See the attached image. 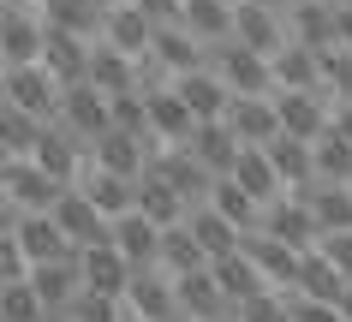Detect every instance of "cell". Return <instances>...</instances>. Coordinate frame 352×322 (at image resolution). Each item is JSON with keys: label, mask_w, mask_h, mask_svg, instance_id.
I'll list each match as a JSON object with an SVG mask.
<instances>
[{"label": "cell", "mask_w": 352, "mask_h": 322, "mask_svg": "<svg viewBox=\"0 0 352 322\" xmlns=\"http://www.w3.org/2000/svg\"><path fill=\"white\" fill-rule=\"evenodd\" d=\"M298 197L311 203V215H316V227H322V233H346L352 227V185L316 179V185H305Z\"/></svg>", "instance_id": "d590c367"}, {"label": "cell", "mask_w": 352, "mask_h": 322, "mask_svg": "<svg viewBox=\"0 0 352 322\" xmlns=\"http://www.w3.org/2000/svg\"><path fill=\"white\" fill-rule=\"evenodd\" d=\"M78 191H84V197H90L108 221H113V215H126V209H138V179H120V173L96 168V161L78 173Z\"/></svg>", "instance_id": "4316f807"}, {"label": "cell", "mask_w": 352, "mask_h": 322, "mask_svg": "<svg viewBox=\"0 0 352 322\" xmlns=\"http://www.w3.org/2000/svg\"><path fill=\"white\" fill-rule=\"evenodd\" d=\"M269 66H275V90H322V54L293 36H287V48L269 54Z\"/></svg>", "instance_id": "484cf974"}, {"label": "cell", "mask_w": 352, "mask_h": 322, "mask_svg": "<svg viewBox=\"0 0 352 322\" xmlns=\"http://www.w3.org/2000/svg\"><path fill=\"white\" fill-rule=\"evenodd\" d=\"M42 322H78V317H72V310H48Z\"/></svg>", "instance_id": "6f0895ef"}, {"label": "cell", "mask_w": 352, "mask_h": 322, "mask_svg": "<svg viewBox=\"0 0 352 322\" xmlns=\"http://www.w3.org/2000/svg\"><path fill=\"white\" fill-rule=\"evenodd\" d=\"M227 179H239V185L251 191L263 209L287 191V185H280V173H275V161H269V150H239V161H233V173H227Z\"/></svg>", "instance_id": "74e56055"}, {"label": "cell", "mask_w": 352, "mask_h": 322, "mask_svg": "<svg viewBox=\"0 0 352 322\" xmlns=\"http://www.w3.org/2000/svg\"><path fill=\"white\" fill-rule=\"evenodd\" d=\"M30 275V257H24L19 233H0V281H24Z\"/></svg>", "instance_id": "681fc988"}, {"label": "cell", "mask_w": 352, "mask_h": 322, "mask_svg": "<svg viewBox=\"0 0 352 322\" xmlns=\"http://www.w3.org/2000/svg\"><path fill=\"white\" fill-rule=\"evenodd\" d=\"M113 245H120V257H126L131 268H155L162 263V227L149 221L144 209H126V215H113Z\"/></svg>", "instance_id": "2e32d148"}, {"label": "cell", "mask_w": 352, "mask_h": 322, "mask_svg": "<svg viewBox=\"0 0 352 322\" xmlns=\"http://www.w3.org/2000/svg\"><path fill=\"white\" fill-rule=\"evenodd\" d=\"M30 286L42 292V304H48V310H66V304L78 299V286H84L78 251H72V257H60V263H36V268H30Z\"/></svg>", "instance_id": "f546056e"}, {"label": "cell", "mask_w": 352, "mask_h": 322, "mask_svg": "<svg viewBox=\"0 0 352 322\" xmlns=\"http://www.w3.org/2000/svg\"><path fill=\"white\" fill-rule=\"evenodd\" d=\"M275 108H280V132L305 137V143H316V137L329 132V119H334L322 90H275Z\"/></svg>", "instance_id": "8fae6325"}, {"label": "cell", "mask_w": 352, "mask_h": 322, "mask_svg": "<svg viewBox=\"0 0 352 322\" xmlns=\"http://www.w3.org/2000/svg\"><path fill=\"white\" fill-rule=\"evenodd\" d=\"M186 227L197 233V245L209 251V263H215V257H233V251L245 245V233L233 227V221H227V215H221L215 203H197V209L186 215Z\"/></svg>", "instance_id": "1f68e13d"}, {"label": "cell", "mask_w": 352, "mask_h": 322, "mask_svg": "<svg viewBox=\"0 0 352 322\" xmlns=\"http://www.w3.org/2000/svg\"><path fill=\"white\" fill-rule=\"evenodd\" d=\"M30 161H36L42 173H54L60 185H78V173L90 168V143L72 132V126H60V119H48L36 137V150H30Z\"/></svg>", "instance_id": "277c9868"}, {"label": "cell", "mask_w": 352, "mask_h": 322, "mask_svg": "<svg viewBox=\"0 0 352 322\" xmlns=\"http://www.w3.org/2000/svg\"><path fill=\"white\" fill-rule=\"evenodd\" d=\"M42 317H48V304L30 286V275L24 281H0V322H42Z\"/></svg>", "instance_id": "ee69618b"}, {"label": "cell", "mask_w": 352, "mask_h": 322, "mask_svg": "<svg viewBox=\"0 0 352 322\" xmlns=\"http://www.w3.org/2000/svg\"><path fill=\"white\" fill-rule=\"evenodd\" d=\"M144 102H149V132L162 137V143H191L197 114L186 108L179 84H155V90H144Z\"/></svg>", "instance_id": "9a60e30c"}, {"label": "cell", "mask_w": 352, "mask_h": 322, "mask_svg": "<svg viewBox=\"0 0 352 322\" xmlns=\"http://www.w3.org/2000/svg\"><path fill=\"white\" fill-rule=\"evenodd\" d=\"M346 275L329 263V251L316 245V251H305V263H298V281H293V292H305V299H329V304H340V292H346Z\"/></svg>", "instance_id": "8d00e7d4"}, {"label": "cell", "mask_w": 352, "mask_h": 322, "mask_svg": "<svg viewBox=\"0 0 352 322\" xmlns=\"http://www.w3.org/2000/svg\"><path fill=\"white\" fill-rule=\"evenodd\" d=\"M233 6H239V0H233Z\"/></svg>", "instance_id": "003e7915"}, {"label": "cell", "mask_w": 352, "mask_h": 322, "mask_svg": "<svg viewBox=\"0 0 352 322\" xmlns=\"http://www.w3.org/2000/svg\"><path fill=\"white\" fill-rule=\"evenodd\" d=\"M173 299H179V317L191 322H215L227 317L233 304H227L221 281H215V268H191V275H173Z\"/></svg>", "instance_id": "e0dca14e"}, {"label": "cell", "mask_w": 352, "mask_h": 322, "mask_svg": "<svg viewBox=\"0 0 352 322\" xmlns=\"http://www.w3.org/2000/svg\"><path fill=\"white\" fill-rule=\"evenodd\" d=\"M96 6H102V12H113V6H126V0H96Z\"/></svg>", "instance_id": "91938a15"}, {"label": "cell", "mask_w": 352, "mask_h": 322, "mask_svg": "<svg viewBox=\"0 0 352 322\" xmlns=\"http://www.w3.org/2000/svg\"><path fill=\"white\" fill-rule=\"evenodd\" d=\"M179 24H186L191 36H204V42H227L233 36V0H186Z\"/></svg>", "instance_id": "b9f144b4"}, {"label": "cell", "mask_w": 352, "mask_h": 322, "mask_svg": "<svg viewBox=\"0 0 352 322\" xmlns=\"http://www.w3.org/2000/svg\"><path fill=\"white\" fill-rule=\"evenodd\" d=\"M263 233H275V239H287L293 251H316V245H322V227H316L311 203H305L298 191H280L275 203L263 209Z\"/></svg>", "instance_id": "8992f818"}, {"label": "cell", "mask_w": 352, "mask_h": 322, "mask_svg": "<svg viewBox=\"0 0 352 322\" xmlns=\"http://www.w3.org/2000/svg\"><path fill=\"white\" fill-rule=\"evenodd\" d=\"M90 161L96 168H108V173H120V179H144V168H149V137H131V132H102L90 143Z\"/></svg>", "instance_id": "44dd1931"}, {"label": "cell", "mask_w": 352, "mask_h": 322, "mask_svg": "<svg viewBox=\"0 0 352 322\" xmlns=\"http://www.w3.org/2000/svg\"><path fill=\"white\" fill-rule=\"evenodd\" d=\"M12 227H19V203L0 191V233H12Z\"/></svg>", "instance_id": "9f6ffc18"}, {"label": "cell", "mask_w": 352, "mask_h": 322, "mask_svg": "<svg viewBox=\"0 0 352 322\" xmlns=\"http://www.w3.org/2000/svg\"><path fill=\"white\" fill-rule=\"evenodd\" d=\"M209 203L221 209V215H227V221H233L239 233H257V227H263V203H257V197H251V191L239 185V179H227V173L215 179V191H209Z\"/></svg>", "instance_id": "ab89813d"}, {"label": "cell", "mask_w": 352, "mask_h": 322, "mask_svg": "<svg viewBox=\"0 0 352 322\" xmlns=\"http://www.w3.org/2000/svg\"><path fill=\"white\" fill-rule=\"evenodd\" d=\"M209 66L227 78V90H233V95H275V66H269V54L245 48L239 36L209 42Z\"/></svg>", "instance_id": "6da1fadb"}, {"label": "cell", "mask_w": 352, "mask_h": 322, "mask_svg": "<svg viewBox=\"0 0 352 322\" xmlns=\"http://www.w3.org/2000/svg\"><path fill=\"white\" fill-rule=\"evenodd\" d=\"M149 60H155L167 78H186V72H197V66H209V42H204V36H191L186 24H155Z\"/></svg>", "instance_id": "9c48e42d"}, {"label": "cell", "mask_w": 352, "mask_h": 322, "mask_svg": "<svg viewBox=\"0 0 352 322\" xmlns=\"http://www.w3.org/2000/svg\"><path fill=\"white\" fill-rule=\"evenodd\" d=\"M233 36L257 54L287 48V19H280V0H239L233 6Z\"/></svg>", "instance_id": "52a82bcc"}, {"label": "cell", "mask_w": 352, "mask_h": 322, "mask_svg": "<svg viewBox=\"0 0 352 322\" xmlns=\"http://www.w3.org/2000/svg\"><path fill=\"white\" fill-rule=\"evenodd\" d=\"M239 251L263 268V281H269V286H293V281H298V263H305V251H293L287 239H275V233H263V227L245 233Z\"/></svg>", "instance_id": "d6986e66"}, {"label": "cell", "mask_w": 352, "mask_h": 322, "mask_svg": "<svg viewBox=\"0 0 352 322\" xmlns=\"http://www.w3.org/2000/svg\"><path fill=\"white\" fill-rule=\"evenodd\" d=\"M191 155H197V161H204L209 173H215V179H221V173H233V161H239V132H233V126H227V119H204V126H197V132H191V143H186Z\"/></svg>", "instance_id": "d4e9b609"}, {"label": "cell", "mask_w": 352, "mask_h": 322, "mask_svg": "<svg viewBox=\"0 0 352 322\" xmlns=\"http://www.w3.org/2000/svg\"><path fill=\"white\" fill-rule=\"evenodd\" d=\"M239 322H293V299H280L275 286H269L251 304H239Z\"/></svg>", "instance_id": "c3c4849f"}, {"label": "cell", "mask_w": 352, "mask_h": 322, "mask_svg": "<svg viewBox=\"0 0 352 322\" xmlns=\"http://www.w3.org/2000/svg\"><path fill=\"white\" fill-rule=\"evenodd\" d=\"M215 281H221V292H227V304L239 310V304H251L257 292H269V281H263V268L245 257V251H233V257H215Z\"/></svg>", "instance_id": "d6a6232c"}, {"label": "cell", "mask_w": 352, "mask_h": 322, "mask_svg": "<svg viewBox=\"0 0 352 322\" xmlns=\"http://www.w3.org/2000/svg\"><path fill=\"white\" fill-rule=\"evenodd\" d=\"M90 84H96L102 95H126V90H138V60L120 54L113 42H96V48H90Z\"/></svg>", "instance_id": "836d02e7"}, {"label": "cell", "mask_w": 352, "mask_h": 322, "mask_svg": "<svg viewBox=\"0 0 352 322\" xmlns=\"http://www.w3.org/2000/svg\"><path fill=\"white\" fill-rule=\"evenodd\" d=\"M48 215L60 221V233H66V239H72L78 251H84V245H102V239L113 233V221H108V215H102V209H96L78 185H66V191H60V203L48 209Z\"/></svg>", "instance_id": "30bf717a"}, {"label": "cell", "mask_w": 352, "mask_h": 322, "mask_svg": "<svg viewBox=\"0 0 352 322\" xmlns=\"http://www.w3.org/2000/svg\"><path fill=\"white\" fill-rule=\"evenodd\" d=\"M322 90L334 102H352V48L346 42H334L329 54H322Z\"/></svg>", "instance_id": "bcb514c9"}, {"label": "cell", "mask_w": 352, "mask_h": 322, "mask_svg": "<svg viewBox=\"0 0 352 322\" xmlns=\"http://www.w3.org/2000/svg\"><path fill=\"white\" fill-rule=\"evenodd\" d=\"M131 6H144L155 24H179V12H186V0H131Z\"/></svg>", "instance_id": "f5cc1de1"}, {"label": "cell", "mask_w": 352, "mask_h": 322, "mask_svg": "<svg viewBox=\"0 0 352 322\" xmlns=\"http://www.w3.org/2000/svg\"><path fill=\"white\" fill-rule=\"evenodd\" d=\"M340 317L352 322V286H346V292H340Z\"/></svg>", "instance_id": "680465c9"}, {"label": "cell", "mask_w": 352, "mask_h": 322, "mask_svg": "<svg viewBox=\"0 0 352 322\" xmlns=\"http://www.w3.org/2000/svg\"><path fill=\"white\" fill-rule=\"evenodd\" d=\"M316 150V179H334V185H352V137H340L329 126V132L311 143Z\"/></svg>", "instance_id": "7bdbcfd3"}, {"label": "cell", "mask_w": 352, "mask_h": 322, "mask_svg": "<svg viewBox=\"0 0 352 322\" xmlns=\"http://www.w3.org/2000/svg\"><path fill=\"white\" fill-rule=\"evenodd\" d=\"M322 251H329V263L352 281V227L346 233H322Z\"/></svg>", "instance_id": "816d5d0a"}, {"label": "cell", "mask_w": 352, "mask_h": 322, "mask_svg": "<svg viewBox=\"0 0 352 322\" xmlns=\"http://www.w3.org/2000/svg\"><path fill=\"white\" fill-rule=\"evenodd\" d=\"M60 126H72L84 143H96L102 132H113V102L96 84H66L60 90Z\"/></svg>", "instance_id": "5b68a950"}, {"label": "cell", "mask_w": 352, "mask_h": 322, "mask_svg": "<svg viewBox=\"0 0 352 322\" xmlns=\"http://www.w3.org/2000/svg\"><path fill=\"white\" fill-rule=\"evenodd\" d=\"M0 102H6V95H0Z\"/></svg>", "instance_id": "03108f58"}, {"label": "cell", "mask_w": 352, "mask_h": 322, "mask_svg": "<svg viewBox=\"0 0 352 322\" xmlns=\"http://www.w3.org/2000/svg\"><path fill=\"white\" fill-rule=\"evenodd\" d=\"M126 310H131V322L173 317V310H179V299H173V275H167L162 263H155V268H138L131 286H126Z\"/></svg>", "instance_id": "5bb4252c"}, {"label": "cell", "mask_w": 352, "mask_h": 322, "mask_svg": "<svg viewBox=\"0 0 352 322\" xmlns=\"http://www.w3.org/2000/svg\"><path fill=\"white\" fill-rule=\"evenodd\" d=\"M162 268H167V275H191V268H209V251L197 245V233H191L186 221L162 227Z\"/></svg>", "instance_id": "60d3db41"}, {"label": "cell", "mask_w": 352, "mask_h": 322, "mask_svg": "<svg viewBox=\"0 0 352 322\" xmlns=\"http://www.w3.org/2000/svg\"><path fill=\"white\" fill-rule=\"evenodd\" d=\"M162 322H191V317H179V310H173V317H162Z\"/></svg>", "instance_id": "6125c7cd"}, {"label": "cell", "mask_w": 352, "mask_h": 322, "mask_svg": "<svg viewBox=\"0 0 352 322\" xmlns=\"http://www.w3.org/2000/svg\"><path fill=\"white\" fill-rule=\"evenodd\" d=\"M280 6H298V0H280Z\"/></svg>", "instance_id": "e7e4bbea"}, {"label": "cell", "mask_w": 352, "mask_h": 322, "mask_svg": "<svg viewBox=\"0 0 352 322\" xmlns=\"http://www.w3.org/2000/svg\"><path fill=\"white\" fill-rule=\"evenodd\" d=\"M227 126L239 132L245 150H269V143L280 137V108H275V95H233Z\"/></svg>", "instance_id": "7c38bea8"}, {"label": "cell", "mask_w": 352, "mask_h": 322, "mask_svg": "<svg viewBox=\"0 0 352 322\" xmlns=\"http://www.w3.org/2000/svg\"><path fill=\"white\" fill-rule=\"evenodd\" d=\"M0 95L12 108H24V114H36V119H60V78L42 60L36 66H6L0 72Z\"/></svg>", "instance_id": "7a4b0ae2"}, {"label": "cell", "mask_w": 352, "mask_h": 322, "mask_svg": "<svg viewBox=\"0 0 352 322\" xmlns=\"http://www.w3.org/2000/svg\"><path fill=\"white\" fill-rule=\"evenodd\" d=\"M108 102H113V126H120V132H131V137H155V132H149V102H144V90L108 95Z\"/></svg>", "instance_id": "7dc6e473"}, {"label": "cell", "mask_w": 352, "mask_h": 322, "mask_svg": "<svg viewBox=\"0 0 352 322\" xmlns=\"http://www.w3.org/2000/svg\"><path fill=\"white\" fill-rule=\"evenodd\" d=\"M215 322H239V310H227V317H215Z\"/></svg>", "instance_id": "94428289"}, {"label": "cell", "mask_w": 352, "mask_h": 322, "mask_svg": "<svg viewBox=\"0 0 352 322\" xmlns=\"http://www.w3.org/2000/svg\"><path fill=\"white\" fill-rule=\"evenodd\" d=\"M334 24H340V42L352 48V0H334Z\"/></svg>", "instance_id": "db71d44e"}, {"label": "cell", "mask_w": 352, "mask_h": 322, "mask_svg": "<svg viewBox=\"0 0 352 322\" xmlns=\"http://www.w3.org/2000/svg\"><path fill=\"white\" fill-rule=\"evenodd\" d=\"M36 12H42V24L72 30V36H90V42H102V30H108V12L96 0H36Z\"/></svg>", "instance_id": "f1b7e54d"}, {"label": "cell", "mask_w": 352, "mask_h": 322, "mask_svg": "<svg viewBox=\"0 0 352 322\" xmlns=\"http://www.w3.org/2000/svg\"><path fill=\"white\" fill-rule=\"evenodd\" d=\"M78 322H126V299H113V292H96V286H78V299L66 304Z\"/></svg>", "instance_id": "f6af8a7d"}, {"label": "cell", "mask_w": 352, "mask_h": 322, "mask_svg": "<svg viewBox=\"0 0 352 322\" xmlns=\"http://www.w3.org/2000/svg\"><path fill=\"white\" fill-rule=\"evenodd\" d=\"M19 245H24V257H30V268L36 263H60V257H72V239H66V233H60V221L54 215H19Z\"/></svg>", "instance_id": "cb8c5ba5"}, {"label": "cell", "mask_w": 352, "mask_h": 322, "mask_svg": "<svg viewBox=\"0 0 352 322\" xmlns=\"http://www.w3.org/2000/svg\"><path fill=\"white\" fill-rule=\"evenodd\" d=\"M0 191L19 203V215H48L66 185H60L54 173H42L30 155H19V161H0Z\"/></svg>", "instance_id": "3957f363"}, {"label": "cell", "mask_w": 352, "mask_h": 322, "mask_svg": "<svg viewBox=\"0 0 352 322\" xmlns=\"http://www.w3.org/2000/svg\"><path fill=\"white\" fill-rule=\"evenodd\" d=\"M340 137H352V102H334V119H329Z\"/></svg>", "instance_id": "11a10c76"}, {"label": "cell", "mask_w": 352, "mask_h": 322, "mask_svg": "<svg viewBox=\"0 0 352 322\" xmlns=\"http://www.w3.org/2000/svg\"><path fill=\"white\" fill-rule=\"evenodd\" d=\"M149 168L162 173V179H173V191H179V197H186L191 209H197V203H209V191H215V173H209L204 161H197V155L186 150V143H167V150L155 155Z\"/></svg>", "instance_id": "4fadbf2b"}, {"label": "cell", "mask_w": 352, "mask_h": 322, "mask_svg": "<svg viewBox=\"0 0 352 322\" xmlns=\"http://www.w3.org/2000/svg\"><path fill=\"white\" fill-rule=\"evenodd\" d=\"M269 161H275V173H280V185H287V191L316 185V150L305 143V137H287V132H280L275 143H269Z\"/></svg>", "instance_id": "e575fe53"}, {"label": "cell", "mask_w": 352, "mask_h": 322, "mask_svg": "<svg viewBox=\"0 0 352 322\" xmlns=\"http://www.w3.org/2000/svg\"><path fill=\"white\" fill-rule=\"evenodd\" d=\"M102 42H113L120 54H131V60H144L149 54V42H155V19H149L144 6H113L108 12V30H102Z\"/></svg>", "instance_id": "83f0119b"}, {"label": "cell", "mask_w": 352, "mask_h": 322, "mask_svg": "<svg viewBox=\"0 0 352 322\" xmlns=\"http://www.w3.org/2000/svg\"><path fill=\"white\" fill-rule=\"evenodd\" d=\"M0 72H6V48H0Z\"/></svg>", "instance_id": "be15d7a7"}, {"label": "cell", "mask_w": 352, "mask_h": 322, "mask_svg": "<svg viewBox=\"0 0 352 322\" xmlns=\"http://www.w3.org/2000/svg\"><path fill=\"white\" fill-rule=\"evenodd\" d=\"M42 42H48V24L30 6H0V48H6V66H36Z\"/></svg>", "instance_id": "ba28073f"}, {"label": "cell", "mask_w": 352, "mask_h": 322, "mask_svg": "<svg viewBox=\"0 0 352 322\" xmlns=\"http://www.w3.org/2000/svg\"><path fill=\"white\" fill-rule=\"evenodd\" d=\"M48 119L24 114V108H12V102H0V161H19V155L36 150V137Z\"/></svg>", "instance_id": "f35d334b"}, {"label": "cell", "mask_w": 352, "mask_h": 322, "mask_svg": "<svg viewBox=\"0 0 352 322\" xmlns=\"http://www.w3.org/2000/svg\"><path fill=\"white\" fill-rule=\"evenodd\" d=\"M138 209H144L155 227H173V221H186L191 203L173 191V179H162L155 168H144V179H138Z\"/></svg>", "instance_id": "4dcf8cb0"}, {"label": "cell", "mask_w": 352, "mask_h": 322, "mask_svg": "<svg viewBox=\"0 0 352 322\" xmlns=\"http://www.w3.org/2000/svg\"><path fill=\"white\" fill-rule=\"evenodd\" d=\"M90 36H72V30H54L48 24V42H42V66L60 78V90L66 84H90Z\"/></svg>", "instance_id": "ac0fdd59"}, {"label": "cell", "mask_w": 352, "mask_h": 322, "mask_svg": "<svg viewBox=\"0 0 352 322\" xmlns=\"http://www.w3.org/2000/svg\"><path fill=\"white\" fill-rule=\"evenodd\" d=\"M287 36L316 48V54H329L334 42H340V24H334V0H298L287 6Z\"/></svg>", "instance_id": "7402d4cb"}, {"label": "cell", "mask_w": 352, "mask_h": 322, "mask_svg": "<svg viewBox=\"0 0 352 322\" xmlns=\"http://www.w3.org/2000/svg\"><path fill=\"white\" fill-rule=\"evenodd\" d=\"M173 84L186 95V108L197 114V126H204V119H227V108H233V90H227V78L215 72V66H197V72L173 78Z\"/></svg>", "instance_id": "603a6c76"}, {"label": "cell", "mask_w": 352, "mask_h": 322, "mask_svg": "<svg viewBox=\"0 0 352 322\" xmlns=\"http://www.w3.org/2000/svg\"><path fill=\"white\" fill-rule=\"evenodd\" d=\"M293 322H346V317H340V304L305 299V292H298V299H293Z\"/></svg>", "instance_id": "f907efd6"}, {"label": "cell", "mask_w": 352, "mask_h": 322, "mask_svg": "<svg viewBox=\"0 0 352 322\" xmlns=\"http://www.w3.org/2000/svg\"><path fill=\"white\" fill-rule=\"evenodd\" d=\"M78 268H84V286H96V292H113V299H126V286L138 268L120 257V245L113 239H102V245H84L78 251Z\"/></svg>", "instance_id": "ffe728a7"}]
</instances>
